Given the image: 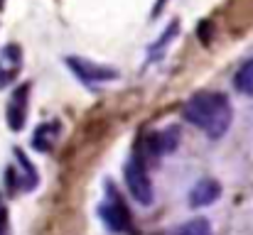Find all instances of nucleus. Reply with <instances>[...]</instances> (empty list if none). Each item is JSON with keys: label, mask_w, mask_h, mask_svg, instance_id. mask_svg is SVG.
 Returning <instances> with one entry per match:
<instances>
[{"label": "nucleus", "mask_w": 253, "mask_h": 235, "mask_svg": "<svg viewBox=\"0 0 253 235\" xmlns=\"http://www.w3.org/2000/svg\"><path fill=\"white\" fill-rule=\"evenodd\" d=\"M182 118L189 125L199 128L202 133H207L211 140H219L229 130L234 110H231V103H229V98L224 93L202 91V93H194L184 103Z\"/></svg>", "instance_id": "nucleus-1"}, {"label": "nucleus", "mask_w": 253, "mask_h": 235, "mask_svg": "<svg viewBox=\"0 0 253 235\" xmlns=\"http://www.w3.org/2000/svg\"><path fill=\"white\" fill-rule=\"evenodd\" d=\"M123 176H126V186H128L130 196H133L135 201H140L143 206H150V203H153V184H150V176H148V171H145V164H143L138 157H133V159L126 164Z\"/></svg>", "instance_id": "nucleus-2"}, {"label": "nucleus", "mask_w": 253, "mask_h": 235, "mask_svg": "<svg viewBox=\"0 0 253 235\" xmlns=\"http://www.w3.org/2000/svg\"><path fill=\"white\" fill-rule=\"evenodd\" d=\"M98 213H101V221L108 226V231H113V233H126V231H130L128 206L118 199V194L113 191V186H108V199H106V203H101Z\"/></svg>", "instance_id": "nucleus-3"}, {"label": "nucleus", "mask_w": 253, "mask_h": 235, "mask_svg": "<svg viewBox=\"0 0 253 235\" xmlns=\"http://www.w3.org/2000/svg\"><path fill=\"white\" fill-rule=\"evenodd\" d=\"M67 67L77 74V78L86 83V86H93V83H108V81H116L118 71L111 69V67H101V64H93L91 59H82V57H67Z\"/></svg>", "instance_id": "nucleus-4"}, {"label": "nucleus", "mask_w": 253, "mask_h": 235, "mask_svg": "<svg viewBox=\"0 0 253 235\" xmlns=\"http://www.w3.org/2000/svg\"><path fill=\"white\" fill-rule=\"evenodd\" d=\"M219 196H221L219 181H214V179H202V181H197L194 189L189 191V206H192V208H204V206H211Z\"/></svg>", "instance_id": "nucleus-5"}, {"label": "nucleus", "mask_w": 253, "mask_h": 235, "mask_svg": "<svg viewBox=\"0 0 253 235\" xmlns=\"http://www.w3.org/2000/svg\"><path fill=\"white\" fill-rule=\"evenodd\" d=\"M27 93H30V86H20L10 103H7V123L12 130H22L25 125V115H27Z\"/></svg>", "instance_id": "nucleus-6"}, {"label": "nucleus", "mask_w": 253, "mask_h": 235, "mask_svg": "<svg viewBox=\"0 0 253 235\" xmlns=\"http://www.w3.org/2000/svg\"><path fill=\"white\" fill-rule=\"evenodd\" d=\"M17 71H20V49L10 44L0 54V88L17 76Z\"/></svg>", "instance_id": "nucleus-7"}, {"label": "nucleus", "mask_w": 253, "mask_h": 235, "mask_svg": "<svg viewBox=\"0 0 253 235\" xmlns=\"http://www.w3.org/2000/svg\"><path fill=\"white\" fill-rule=\"evenodd\" d=\"M234 86H236L239 93L253 96V59H249L246 64H241V69L234 76Z\"/></svg>", "instance_id": "nucleus-8"}, {"label": "nucleus", "mask_w": 253, "mask_h": 235, "mask_svg": "<svg viewBox=\"0 0 253 235\" xmlns=\"http://www.w3.org/2000/svg\"><path fill=\"white\" fill-rule=\"evenodd\" d=\"M57 133H59V125H57V123L42 125V128L37 130V135H35V140H40V142H35V147H37L40 152H49L52 145H54V140H57Z\"/></svg>", "instance_id": "nucleus-9"}, {"label": "nucleus", "mask_w": 253, "mask_h": 235, "mask_svg": "<svg viewBox=\"0 0 253 235\" xmlns=\"http://www.w3.org/2000/svg\"><path fill=\"white\" fill-rule=\"evenodd\" d=\"M15 157H17V162H20L22 174H25V176H22V189H25V191H32V189L37 186V169L32 167V162L22 155L20 150H15Z\"/></svg>", "instance_id": "nucleus-10"}, {"label": "nucleus", "mask_w": 253, "mask_h": 235, "mask_svg": "<svg viewBox=\"0 0 253 235\" xmlns=\"http://www.w3.org/2000/svg\"><path fill=\"white\" fill-rule=\"evenodd\" d=\"M169 235H211V228H209V223L204 218H194V221L174 228Z\"/></svg>", "instance_id": "nucleus-11"}, {"label": "nucleus", "mask_w": 253, "mask_h": 235, "mask_svg": "<svg viewBox=\"0 0 253 235\" xmlns=\"http://www.w3.org/2000/svg\"><path fill=\"white\" fill-rule=\"evenodd\" d=\"M5 223H7V213H5V208L0 203V235H5Z\"/></svg>", "instance_id": "nucleus-12"}]
</instances>
